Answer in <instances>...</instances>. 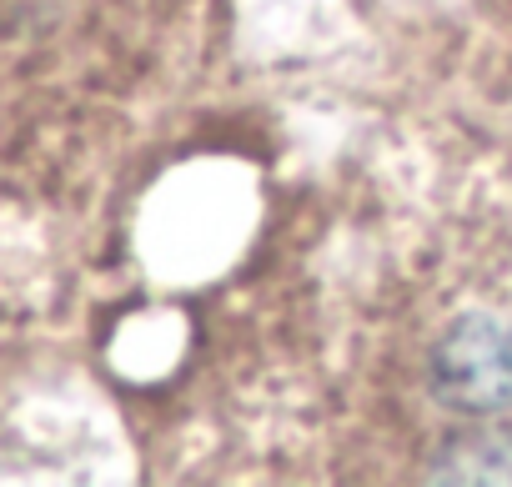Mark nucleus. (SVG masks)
Returning <instances> with one entry per match:
<instances>
[{
  "instance_id": "1",
  "label": "nucleus",
  "mask_w": 512,
  "mask_h": 487,
  "mask_svg": "<svg viewBox=\"0 0 512 487\" xmlns=\"http://www.w3.org/2000/svg\"><path fill=\"white\" fill-rule=\"evenodd\" d=\"M432 397L467 417H492L512 402V327L487 312L457 317L427 357Z\"/></svg>"
},
{
  "instance_id": "2",
  "label": "nucleus",
  "mask_w": 512,
  "mask_h": 487,
  "mask_svg": "<svg viewBox=\"0 0 512 487\" xmlns=\"http://www.w3.org/2000/svg\"><path fill=\"white\" fill-rule=\"evenodd\" d=\"M437 482H512V427H467L442 442Z\"/></svg>"
}]
</instances>
